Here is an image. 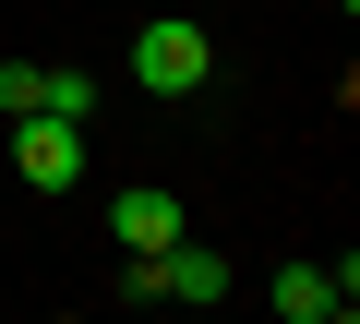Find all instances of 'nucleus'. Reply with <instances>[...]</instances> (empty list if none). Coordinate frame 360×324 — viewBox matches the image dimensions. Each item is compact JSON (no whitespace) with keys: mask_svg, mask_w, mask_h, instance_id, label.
<instances>
[{"mask_svg":"<svg viewBox=\"0 0 360 324\" xmlns=\"http://www.w3.org/2000/svg\"><path fill=\"white\" fill-rule=\"evenodd\" d=\"M37 72H49V60H0V108H13V120L37 108Z\"/></svg>","mask_w":360,"mask_h":324,"instance_id":"6","label":"nucleus"},{"mask_svg":"<svg viewBox=\"0 0 360 324\" xmlns=\"http://www.w3.org/2000/svg\"><path fill=\"white\" fill-rule=\"evenodd\" d=\"M108 228H120V252L144 264V252H168L180 228H193V216H180V193H168V181H132V193L108 205Z\"/></svg>","mask_w":360,"mask_h":324,"instance_id":"3","label":"nucleus"},{"mask_svg":"<svg viewBox=\"0 0 360 324\" xmlns=\"http://www.w3.org/2000/svg\"><path fill=\"white\" fill-rule=\"evenodd\" d=\"M276 312H288V324H324V312H336V276H324V264H276Z\"/></svg>","mask_w":360,"mask_h":324,"instance_id":"4","label":"nucleus"},{"mask_svg":"<svg viewBox=\"0 0 360 324\" xmlns=\"http://www.w3.org/2000/svg\"><path fill=\"white\" fill-rule=\"evenodd\" d=\"M37 108H49V120H84V108H96V72H84V60H49V72H37Z\"/></svg>","mask_w":360,"mask_h":324,"instance_id":"5","label":"nucleus"},{"mask_svg":"<svg viewBox=\"0 0 360 324\" xmlns=\"http://www.w3.org/2000/svg\"><path fill=\"white\" fill-rule=\"evenodd\" d=\"M205 72H217V37H205L193 13H156V25L132 37V84H144V96H205Z\"/></svg>","mask_w":360,"mask_h":324,"instance_id":"1","label":"nucleus"},{"mask_svg":"<svg viewBox=\"0 0 360 324\" xmlns=\"http://www.w3.org/2000/svg\"><path fill=\"white\" fill-rule=\"evenodd\" d=\"M13 169H25L37 193H72V181H84V132H72V120H49V108H25V132H13Z\"/></svg>","mask_w":360,"mask_h":324,"instance_id":"2","label":"nucleus"}]
</instances>
